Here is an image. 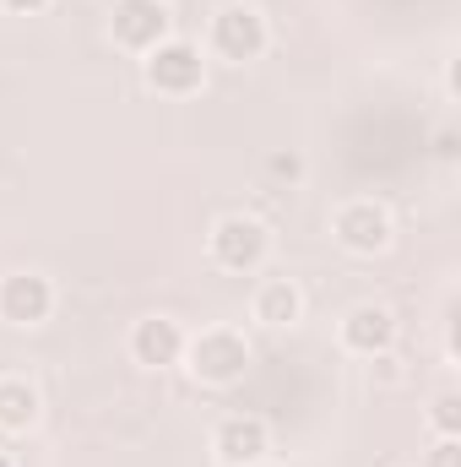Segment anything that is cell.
Wrapping results in <instances>:
<instances>
[{"label": "cell", "instance_id": "obj_1", "mask_svg": "<svg viewBox=\"0 0 461 467\" xmlns=\"http://www.w3.org/2000/svg\"><path fill=\"white\" fill-rule=\"evenodd\" d=\"M207 255H212V266L250 277V272H261L266 255H271V229H266L261 218H250V213H223V218L212 223V234H207Z\"/></svg>", "mask_w": 461, "mask_h": 467}, {"label": "cell", "instance_id": "obj_2", "mask_svg": "<svg viewBox=\"0 0 461 467\" xmlns=\"http://www.w3.org/2000/svg\"><path fill=\"white\" fill-rule=\"evenodd\" d=\"M141 82L158 99H190L207 82V60H201V49L190 38H163L158 49L141 55Z\"/></svg>", "mask_w": 461, "mask_h": 467}, {"label": "cell", "instance_id": "obj_3", "mask_svg": "<svg viewBox=\"0 0 461 467\" xmlns=\"http://www.w3.org/2000/svg\"><path fill=\"white\" fill-rule=\"evenodd\" d=\"M185 369L201 386H239L244 369H250V343L233 327H207L201 337L185 343Z\"/></svg>", "mask_w": 461, "mask_h": 467}, {"label": "cell", "instance_id": "obj_4", "mask_svg": "<svg viewBox=\"0 0 461 467\" xmlns=\"http://www.w3.org/2000/svg\"><path fill=\"white\" fill-rule=\"evenodd\" d=\"M266 44H271V33H266V16L255 11V5H223V11H212V27H207V49L218 55V60H229V66H250V60H261L266 55Z\"/></svg>", "mask_w": 461, "mask_h": 467}, {"label": "cell", "instance_id": "obj_5", "mask_svg": "<svg viewBox=\"0 0 461 467\" xmlns=\"http://www.w3.org/2000/svg\"><path fill=\"white\" fill-rule=\"evenodd\" d=\"M169 27H174L169 0H115V11H109V38L130 55H147L163 38H174Z\"/></svg>", "mask_w": 461, "mask_h": 467}, {"label": "cell", "instance_id": "obj_6", "mask_svg": "<svg viewBox=\"0 0 461 467\" xmlns=\"http://www.w3.org/2000/svg\"><path fill=\"white\" fill-rule=\"evenodd\" d=\"M332 239L347 255H380V250H391V213L380 202H364V196L343 202L332 213Z\"/></svg>", "mask_w": 461, "mask_h": 467}, {"label": "cell", "instance_id": "obj_7", "mask_svg": "<svg viewBox=\"0 0 461 467\" xmlns=\"http://www.w3.org/2000/svg\"><path fill=\"white\" fill-rule=\"evenodd\" d=\"M271 457V430L255 413H229L212 430V462L218 467H261Z\"/></svg>", "mask_w": 461, "mask_h": 467}, {"label": "cell", "instance_id": "obj_8", "mask_svg": "<svg viewBox=\"0 0 461 467\" xmlns=\"http://www.w3.org/2000/svg\"><path fill=\"white\" fill-rule=\"evenodd\" d=\"M55 316V283L44 272H5L0 277V321L5 327H44Z\"/></svg>", "mask_w": 461, "mask_h": 467}, {"label": "cell", "instance_id": "obj_9", "mask_svg": "<svg viewBox=\"0 0 461 467\" xmlns=\"http://www.w3.org/2000/svg\"><path fill=\"white\" fill-rule=\"evenodd\" d=\"M185 327L174 321V316H141L136 327H130V358L141 364V369H174V364H185Z\"/></svg>", "mask_w": 461, "mask_h": 467}, {"label": "cell", "instance_id": "obj_10", "mask_svg": "<svg viewBox=\"0 0 461 467\" xmlns=\"http://www.w3.org/2000/svg\"><path fill=\"white\" fill-rule=\"evenodd\" d=\"M337 337H343V348L353 353V358H374V353H391V348H396V316H391L385 305L364 299V305H353V310L343 316Z\"/></svg>", "mask_w": 461, "mask_h": 467}, {"label": "cell", "instance_id": "obj_11", "mask_svg": "<svg viewBox=\"0 0 461 467\" xmlns=\"http://www.w3.org/2000/svg\"><path fill=\"white\" fill-rule=\"evenodd\" d=\"M255 321L261 327H271V332H282V327H299L304 321V288L293 283V277H266L261 288H255Z\"/></svg>", "mask_w": 461, "mask_h": 467}, {"label": "cell", "instance_id": "obj_12", "mask_svg": "<svg viewBox=\"0 0 461 467\" xmlns=\"http://www.w3.org/2000/svg\"><path fill=\"white\" fill-rule=\"evenodd\" d=\"M38 413H44L38 386L22 380V375H0V430L5 435H27L38 424Z\"/></svg>", "mask_w": 461, "mask_h": 467}, {"label": "cell", "instance_id": "obj_13", "mask_svg": "<svg viewBox=\"0 0 461 467\" xmlns=\"http://www.w3.org/2000/svg\"><path fill=\"white\" fill-rule=\"evenodd\" d=\"M429 424H435L440 435H461V402H456V391H440V397L429 402Z\"/></svg>", "mask_w": 461, "mask_h": 467}, {"label": "cell", "instance_id": "obj_14", "mask_svg": "<svg viewBox=\"0 0 461 467\" xmlns=\"http://www.w3.org/2000/svg\"><path fill=\"white\" fill-rule=\"evenodd\" d=\"M424 467H461V435H440L424 451Z\"/></svg>", "mask_w": 461, "mask_h": 467}, {"label": "cell", "instance_id": "obj_15", "mask_svg": "<svg viewBox=\"0 0 461 467\" xmlns=\"http://www.w3.org/2000/svg\"><path fill=\"white\" fill-rule=\"evenodd\" d=\"M266 174H277V180H299V174H304V163H299V158H271V163H266Z\"/></svg>", "mask_w": 461, "mask_h": 467}, {"label": "cell", "instance_id": "obj_16", "mask_svg": "<svg viewBox=\"0 0 461 467\" xmlns=\"http://www.w3.org/2000/svg\"><path fill=\"white\" fill-rule=\"evenodd\" d=\"M49 0H0V11H16V16H33V11H44Z\"/></svg>", "mask_w": 461, "mask_h": 467}, {"label": "cell", "instance_id": "obj_17", "mask_svg": "<svg viewBox=\"0 0 461 467\" xmlns=\"http://www.w3.org/2000/svg\"><path fill=\"white\" fill-rule=\"evenodd\" d=\"M0 467H11V462H5V457H0Z\"/></svg>", "mask_w": 461, "mask_h": 467}]
</instances>
